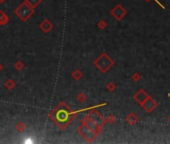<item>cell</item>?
Listing matches in <instances>:
<instances>
[{"label": "cell", "instance_id": "1", "mask_svg": "<svg viewBox=\"0 0 170 144\" xmlns=\"http://www.w3.org/2000/svg\"><path fill=\"white\" fill-rule=\"evenodd\" d=\"M25 144H31V143H34V140H32V139H25L23 141Z\"/></svg>", "mask_w": 170, "mask_h": 144}, {"label": "cell", "instance_id": "2", "mask_svg": "<svg viewBox=\"0 0 170 144\" xmlns=\"http://www.w3.org/2000/svg\"><path fill=\"white\" fill-rule=\"evenodd\" d=\"M169 120H170V117H169Z\"/></svg>", "mask_w": 170, "mask_h": 144}]
</instances>
